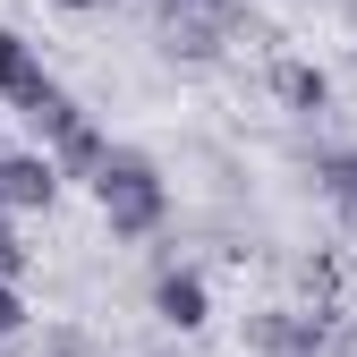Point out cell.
Masks as SVG:
<instances>
[{
    "label": "cell",
    "instance_id": "11",
    "mask_svg": "<svg viewBox=\"0 0 357 357\" xmlns=\"http://www.w3.org/2000/svg\"><path fill=\"white\" fill-rule=\"evenodd\" d=\"M43 349H52V357H94V340L68 332V324H43Z\"/></svg>",
    "mask_w": 357,
    "mask_h": 357
},
{
    "label": "cell",
    "instance_id": "4",
    "mask_svg": "<svg viewBox=\"0 0 357 357\" xmlns=\"http://www.w3.org/2000/svg\"><path fill=\"white\" fill-rule=\"evenodd\" d=\"M0 188H9V213H52L68 170L52 162V145H26V153H0Z\"/></svg>",
    "mask_w": 357,
    "mask_h": 357
},
{
    "label": "cell",
    "instance_id": "2",
    "mask_svg": "<svg viewBox=\"0 0 357 357\" xmlns=\"http://www.w3.org/2000/svg\"><path fill=\"white\" fill-rule=\"evenodd\" d=\"M52 94H60V77L43 68V52H34V43H26L17 26H0V102H9L17 119H34Z\"/></svg>",
    "mask_w": 357,
    "mask_h": 357
},
{
    "label": "cell",
    "instance_id": "5",
    "mask_svg": "<svg viewBox=\"0 0 357 357\" xmlns=\"http://www.w3.org/2000/svg\"><path fill=\"white\" fill-rule=\"evenodd\" d=\"M153 315L170 332H204L213 324V289H204L196 264H162V273H153Z\"/></svg>",
    "mask_w": 357,
    "mask_h": 357
},
{
    "label": "cell",
    "instance_id": "7",
    "mask_svg": "<svg viewBox=\"0 0 357 357\" xmlns=\"http://www.w3.org/2000/svg\"><path fill=\"white\" fill-rule=\"evenodd\" d=\"M315 188L332 196V213H340V230L357 238V145H324V153H315Z\"/></svg>",
    "mask_w": 357,
    "mask_h": 357
},
{
    "label": "cell",
    "instance_id": "1",
    "mask_svg": "<svg viewBox=\"0 0 357 357\" xmlns=\"http://www.w3.org/2000/svg\"><path fill=\"white\" fill-rule=\"evenodd\" d=\"M85 188H94L111 238H153L162 221H170V178H162V162L145 145H111V162L85 178Z\"/></svg>",
    "mask_w": 357,
    "mask_h": 357
},
{
    "label": "cell",
    "instance_id": "10",
    "mask_svg": "<svg viewBox=\"0 0 357 357\" xmlns=\"http://www.w3.org/2000/svg\"><path fill=\"white\" fill-rule=\"evenodd\" d=\"M26 324H34L26 289H17V281H0V340H26Z\"/></svg>",
    "mask_w": 357,
    "mask_h": 357
},
{
    "label": "cell",
    "instance_id": "8",
    "mask_svg": "<svg viewBox=\"0 0 357 357\" xmlns=\"http://www.w3.org/2000/svg\"><path fill=\"white\" fill-rule=\"evenodd\" d=\"M52 162H60L68 178H94V170L111 162V137H102V128H94V119H77V128H68V137L52 145Z\"/></svg>",
    "mask_w": 357,
    "mask_h": 357
},
{
    "label": "cell",
    "instance_id": "6",
    "mask_svg": "<svg viewBox=\"0 0 357 357\" xmlns=\"http://www.w3.org/2000/svg\"><path fill=\"white\" fill-rule=\"evenodd\" d=\"M273 102H281L289 119H324V111H332V77H324L315 60H273Z\"/></svg>",
    "mask_w": 357,
    "mask_h": 357
},
{
    "label": "cell",
    "instance_id": "13",
    "mask_svg": "<svg viewBox=\"0 0 357 357\" xmlns=\"http://www.w3.org/2000/svg\"><path fill=\"white\" fill-rule=\"evenodd\" d=\"M52 9H77V17H85V9H111V0H52Z\"/></svg>",
    "mask_w": 357,
    "mask_h": 357
},
{
    "label": "cell",
    "instance_id": "3",
    "mask_svg": "<svg viewBox=\"0 0 357 357\" xmlns=\"http://www.w3.org/2000/svg\"><path fill=\"white\" fill-rule=\"evenodd\" d=\"M230 17H213V9H188V0H162V52L170 60H188V68H213L221 52H230Z\"/></svg>",
    "mask_w": 357,
    "mask_h": 357
},
{
    "label": "cell",
    "instance_id": "14",
    "mask_svg": "<svg viewBox=\"0 0 357 357\" xmlns=\"http://www.w3.org/2000/svg\"><path fill=\"white\" fill-rule=\"evenodd\" d=\"M0 213H9V188H0Z\"/></svg>",
    "mask_w": 357,
    "mask_h": 357
},
{
    "label": "cell",
    "instance_id": "12",
    "mask_svg": "<svg viewBox=\"0 0 357 357\" xmlns=\"http://www.w3.org/2000/svg\"><path fill=\"white\" fill-rule=\"evenodd\" d=\"M188 9H213V17H230V26H238V0H188Z\"/></svg>",
    "mask_w": 357,
    "mask_h": 357
},
{
    "label": "cell",
    "instance_id": "9",
    "mask_svg": "<svg viewBox=\"0 0 357 357\" xmlns=\"http://www.w3.org/2000/svg\"><path fill=\"white\" fill-rule=\"evenodd\" d=\"M26 264H34V247L17 238V213H0V281H26Z\"/></svg>",
    "mask_w": 357,
    "mask_h": 357
}]
</instances>
